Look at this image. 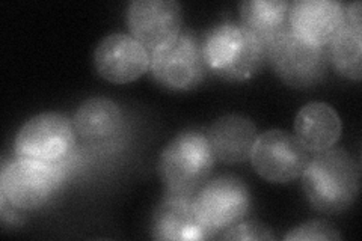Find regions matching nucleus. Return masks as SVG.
I'll use <instances>...</instances> for the list:
<instances>
[{
	"mask_svg": "<svg viewBox=\"0 0 362 241\" xmlns=\"http://www.w3.org/2000/svg\"><path fill=\"white\" fill-rule=\"evenodd\" d=\"M242 25L267 45L290 29L287 0H245L239 4Z\"/></svg>",
	"mask_w": 362,
	"mask_h": 241,
	"instance_id": "nucleus-17",
	"label": "nucleus"
},
{
	"mask_svg": "<svg viewBox=\"0 0 362 241\" xmlns=\"http://www.w3.org/2000/svg\"><path fill=\"white\" fill-rule=\"evenodd\" d=\"M202 54L209 73L225 82H246L267 64V47L242 23L225 21L202 33Z\"/></svg>",
	"mask_w": 362,
	"mask_h": 241,
	"instance_id": "nucleus-2",
	"label": "nucleus"
},
{
	"mask_svg": "<svg viewBox=\"0 0 362 241\" xmlns=\"http://www.w3.org/2000/svg\"><path fill=\"white\" fill-rule=\"evenodd\" d=\"M76 136L70 118L58 112H44L21 125L14 141V151L18 157L59 162L74 151Z\"/></svg>",
	"mask_w": 362,
	"mask_h": 241,
	"instance_id": "nucleus-8",
	"label": "nucleus"
},
{
	"mask_svg": "<svg viewBox=\"0 0 362 241\" xmlns=\"http://www.w3.org/2000/svg\"><path fill=\"white\" fill-rule=\"evenodd\" d=\"M201 221L214 237L245 219L251 206V192L237 175L209 178L194 194Z\"/></svg>",
	"mask_w": 362,
	"mask_h": 241,
	"instance_id": "nucleus-7",
	"label": "nucleus"
},
{
	"mask_svg": "<svg viewBox=\"0 0 362 241\" xmlns=\"http://www.w3.org/2000/svg\"><path fill=\"white\" fill-rule=\"evenodd\" d=\"M150 54V74L166 89L192 90L209 73L202 54V35L194 30H181L171 44Z\"/></svg>",
	"mask_w": 362,
	"mask_h": 241,
	"instance_id": "nucleus-6",
	"label": "nucleus"
},
{
	"mask_svg": "<svg viewBox=\"0 0 362 241\" xmlns=\"http://www.w3.org/2000/svg\"><path fill=\"white\" fill-rule=\"evenodd\" d=\"M16 206H13L11 205L4 196H0V211H2V221L5 222V223H17V213H16Z\"/></svg>",
	"mask_w": 362,
	"mask_h": 241,
	"instance_id": "nucleus-22",
	"label": "nucleus"
},
{
	"mask_svg": "<svg viewBox=\"0 0 362 241\" xmlns=\"http://www.w3.org/2000/svg\"><path fill=\"white\" fill-rule=\"evenodd\" d=\"M267 64L282 83L307 89L320 83L329 68V52L300 40L288 29L267 45Z\"/></svg>",
	"mask_w": 362,
	"mask_h": 241,
	"instance_id": "nucleus-5",
	"label": "nucleus"
},
{
	"mask_svg": "<svg viewBox=\"0 0 362 241\" xmlns=\"http://www.w3.org/2000/svg\"><path fill=\"white\" fill-rule=\"evenodd\" d=\"M206 133L214 160L225 165L247 162L258 136L254 121L239 113L223 114Z\"/></svg>",
	"mask_w": 362,
	"mask_h": 241,
	"instance_id": "nucleus-14",
	"label": "nucleus"
},
{
	"mask_svg": "<svg viewBox=\"0 0 362 241\" xmlns=\"http://www.w3.org/2000/svg\"><path fill=\"white\" fill-rule=\"evenodd\" d=\"M344 18H346V25L362 28L361 2H352L349 5H344Z\"/></svg>",
	"mask_w": 362,
	"mask_h": 241,
	"instance_id": "nucleus-21",
	"label": "nucleus"
},
{
	"mask_svg": "<svg viewBox=\"0 0 362 241\" xmlns=\"http://www.w3.org/2000/svg\"><path fill=\"white\" fill-rule=\"evenodd\" d=\"M97 74L113 85L134 82L150 70L151 54L130 33H109L94 49Z\"/></svg>",
	"mask_w": 362,
	"mask_h": 241,
	"instance_id": "nucleus-11",
	"label": "nucleus"
},
{
	"mask_svg": "<svg viewBox=\"0 0 362 241\" xmlns=\"http://www.w3.org/2000/svg\"><path fill=\"white\" fill-rule=\"evenodd\" d=\"M126 21L130 35L151 53L180 35L183 13L175 0H133L127 6Z\"/></svg>",
	"mask_w": 362,
	"mask_h": 241,
	"instance_id": "nucleus-10",
	"label": "nucleus"
},
{
	"mask_svg": "<svg viewBox=\"0 0 362 241\" xmlns=\"http://www.w3.org/2000/svg\"><path fill=\"white\" fill-rule=\"evenodd\" d=\"M290 30L300 40L327 47L346 25L344 4L338 0H296L290 4Z\"/></svg>",
	"mask_w": 362,
	"mask_h": 241,
	"instance_id": "nucleus-13",
	"label": "nucleus"
},
{
	"mask_svg": "<svg viewBox=\"0 0 362 241\" xmlns=\"http://www.w3.org/2000/svg\"><path fill=\"white\" fill-rule=\"evenodd\" d=\"M219 238L222 240H275V234L272 229L257 221H242L234 226L223 231Z\"/></svg>",
	"mask_w": 362,
	"mask_h": 241,
	"instance_id": "nucleus-20",
	"label": "nucleus"
},
{
	"mask_svg": "<svg viewBox=\"0 0 362 241\" xmlns=\"http://www.w3.org/2000/svg\"><path fill=\"white\" fill-rule=\"evenodd\" d=\"M293 129L300 145L308 153L315 154L335 146L341 137L343 124L331 105L313 101L299 109Z\"/></svg>",
	"mask_w": 362,
	"mask_h": 241,
	"instance_id": "nucleus-15",
	"label": "nucleus"
},
{
	"mask_svg": "<svg viewBox=\"0 0 362 241\" xmlns=\"http://www.w3.org/2000/svg\"><path fill=\"white\" fill-rule=\"evenodd\" d=\"M286 241H337L343 240L338 229L325 221L303 222L284 235Z\"/></svg>",
	"mask_w": 362,
	"mask_h": 241,
	"instance_id": "nucleus-19",
	"label": "nucleus"
},
{
	"mask_svg": "<svg viewBox=\"0 0 362 241\" xmlns=\"http://www.w3.org/2000/svg\"><path fill=\"white\" fill-rule=\"evenodd\" d=\"M71 154L53 163L18 155L4 162L0 170V196L17 210L41 208L66 178Z\"/></svg>",
	"mask_w": 362,
	"mask_h": 241,
	"instance_id": "nucleus-4",
	"label": "nucleus"
},
{
	"mask_svg": "<svg viewBox=\"0 0 362 241\" xmlns=\"http://www.w3.org/2000/svg\"><path fill=\"white\" fill-rule=\"evenodd\" d=\"M76 133L85 141L103 142L112 139L122 127V110L115 101L105 97L85 100L74 113Z\"/></svg>",
	"mask_w": 362,
	"mask_h": 241,
	"instance_id": "nucleus-16",
	"label": "nucleus"
},
{
	"mask_svg": "<svg viewBox=\"0 0 362 241\" xmlns=\"http://www.w3.org/2000/svg\"><path fill=\"white\" fill-rule=\"evenodd\" d=\"M327 52L338 74L359 82L362 77V28L344 25L327 45Z\"/></svg>",
	"mask_w": 362,
	"mask_h": 241,
	"instance_id": "nucleus-18",
	"label": "nucleus"
},
{
	"mask_svg": "<svg viewBox=\"0 0 362 241\" xmlns=\"http://www.w3.org/2000/svg\"><path fill=\"white\" fill-rule=\"evenodd\" d=\"M308 160L310 153L296 136L284 130L259 133L249 157L257 174L272 184H287L300 178Z\"/></svg>",
	"mask_w": 362,
	"mask_h": 241,
	"instance_id": "nucleus-9",
	"label": "nucleus"
},
{
	"mask_svg": "<svg viewBox=\"0 0 362 241\" xmlns=\"http://www.w3.org/2000/svg\"><path fill=\"white\" fill-rule=\"evenodd\" d=\"M151 237L158 241H199L213 238L201 221L194 194L166 192L151 219Z\"/></svg>",
	"mask_w": 362,
	"mask_h": 241,
	"instance_id": "nucleus-12",
	"label": "nucleus"
},
{
	"mask_svg": "<svg viewBox=\"0 0 362 241\" xmlns=\"http://www.w3.org/2000/svg\"><path fill=\"white\" fill-rule=\"evenodd\" d=\"M302 189L310 205L322 214H341L359 193V166L343 148H331L310 157L302 172Z\"/></svg>",
	"mask_w": 362,
	"mask_h": 241,
	"instance_id": "nucleus-1",
	"label": "nucleus"
},
{
	"mask_svg": "<svg viewBox=\"0 0 362 241\" xmlns=\"http://www.w3.org/2000/svg\"><path fill=\"white\" fill-rule=\"evenodd\" d=\"M214 162L207 133L186 129L165 145L157 172L168 192L195 194L210 178Z\"/></svg>",
	"mask_w": 362,
	"mask_h": 241,
	"instance_id": "nucleus-3",
	"label": "nucleus"
}]
</instances>
